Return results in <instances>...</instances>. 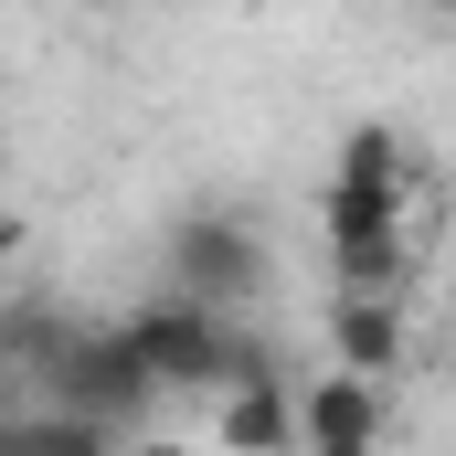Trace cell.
<instances>
[{
  "label": "cell",
  "instance_id": "3",
  "mask_svg": "<svg viewBox=\"0 0 456 456\" xmlns=\"http://www.w3.org/2000/svg\"><path fill=\"white\" fill-rule=\"evenodd\" d=\"M319 233H330L340 297H403V287H414V213H403V202L319 191Z\"/></svg>",
  "mask_w": 456,
  "mask_h": 456
},
{
  "label": "cell",
  "instance_id": "11",
  "mask_svg": "<svg viewBox=\"0 0 456 456\" xmlns=\"http://www.w3.org/2000/svg\"><path fill=\"white\" fill-rule=\"evenodd\" d=\"M21 244H32V224H21V213H0V265H11Z\"/></svg>",
  "mask_w": 456,
  "mask_h": 456
},
{
  "label": "cell",
  "instance_id": "1",
  "mask_svg": "<svg viewBox=\"0 0 456 456\" xmlns=\"http://www.w3.org/2000/svg\"><path fill=\"white\" fill-rule=\"evenodd\" d=\"M117 350L138 361L149 393H224V382H244V371L265 361L244 319H213V308H191V297L127 308V319H117Z\"/></svg>",
  "mask_w": 456,
  "mask_h": 456
},
{
  "label": "cell",
  "instance_id": "12",
  "mask_svg": "<svg viewBox=\"0 0 456 456\" xmlns=\"http://www.w3.org/2000/svg\"><path fill=\"white\" fill-rule=\"evenodd\" d=\"M0 213H11V159H0Z\"/></svg>",
  "mask_w": 456,
  "mask_h": 456
},
{
  "label": "cell",
  "instance_id": "5",
  "mask_svg": "<svg viewBox=\"0 0 456 456\" xmlns=\"http://www.w3.org/2000/svg\"><path fill=\"white\" fill-rule=\"evenodd\" d=\"M330 361L319 371H350V382H403L414 361V308L403 297H330Z\"/></svg>",
  "mask_w": 456,
  "mask_h": 456
},
{
  "label": "cell",
  "instance_id": "4",
  "mask_svg": "<svg viewBox=\"0 0 456 456\" xmlns=\"http://www.w3.org/2000/svg\"><path fill=\"white\" fill-rule=\"evenodd\" d=\"M287 403H297V456H382V436H393V382L308 371Z\"/></svg>",
  "mask_w": 456,
  "mask_h": 456
},
{
  "label": "cell",
  "instance_id": "7",
  "mask_svg": "<svg viewBox=\"0 0 456 456\" xmlns=\"http://www.w3.org/2000/svg\"><path fill=\"white\" fill-rule=\"evenodd\" d=\"M425 170H436V159H425L393 117H350V127H340V159H330V191H371V202H403V213H414Z\"/></svg>",
  "mask_w": 456,
  "mask_h": 456
},
{
  "label": "cell",
  "instance_id": "9",
  "mask_svg": "<svg viewBox=\"0 0 456 456\" xmlns=\"http://www.w3.org/2000/svg\"><path fill=\"white\" fill-rule=\"evenodd\" d=\"M117 456H202V446L170 436V425H138V436H117Z\"/></svg>",
  "mask_w": 456,
  "mask_h": 456
},
{
  "label": "cell",
  "instance_id": "6",
  "mask_svg": "<svg viewBox=\"0 0 456 456\" xmlns=\"http://www.w3.org/2000/svg\"><path fill=\"white\" fill-rule=\"evenodd\" d=\"M213 456H297V403L276 361H255L244 382L213 393Z\"/></svg>",
  "mask_w": 456,
  "mask_h": 456
},
{
  "label": "cell",
  "instance_id": "2",
  "mask_svg": "<svg viewBox=\"0 0 456 456\" xmlns=\"http://www.w3.org/2000/svg\"><path fill=\"white\" fill-rule=\"evenodd\" d=\"M170 297H191L213 319H244L265 297V233L244 213H181L170 224Z\"/></svg>",
  "mask_w": 456,
  "mask_h": 456
},
{
  "label": "cell",
  "instance_id": "8",
  "mask_svg": "<svg viewBox=\"0 0 456 456\" xmlns=\"http://www.w3.org/2000/svg\"><path fill=\"white\" fill-rule=\"evenodd\" d=\"M0 456H117L107 425H86V414H53V403H32V414H11V446Z\"/></svg>",
  "mask_w": 456,
  "mask_h": 456
},
{
  "label": "cell",
  "instance_id": "10",
  "mask_svg": "<svg viewBox=\"0 0 456 456\" xmlns=\"http://www.w3.org/2000/svg\"><path fill=\"white\" fill-rule=\"evenodd\" d=\"M11 350H21V287H0V371H11Z\"/></svg>",
  "mask_w": 456,
  "mask_h": 456
}]
</instances>
